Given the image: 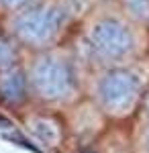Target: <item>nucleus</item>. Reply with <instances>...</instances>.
Segmentation results:
<instances>
[{"mask_svg": "<svg viewBox=\"0 0 149 153\" xmlns=\"http://www.w3.org/2000/svg\"><path fill=\"white\" fill-rule=\"evenodd\" d=\"M31 4H33V0H0V6L6 10H23Z\"/></svg>", "mask_w": 149, "mask_h": 153, "instance_id": "9", "label": "nucleus"}, {"mask_svg": "<svg viewBox=\"0 0 149 153\" xmlns=\"http://www.w3.org/2000/svg\"><path fill=\"white\" fill-rule=\"evenodd\" d=\"M125 6L139 19H149V0H125Z\"/></svg>", "mask_w": 149, "mask_h": 153, "instance_id": "8", "label": "nucleus"}, {"mask_svg": "<svg viewBox=\"0 0 149 153\" xmlns=\"http://www.w3.org/2000/svg\"><path fill=\"white\" fill-rule=\"evenodd\" d=\"M27 127L37 141L45 147H59L63 141V127L55 117L37 114L27 120Z\"/></svg>", "mask_w": 149, "mask_h": 153, "instance_id": "6", "label": "nucleus"}, {"mask_svg": "<svg viewBox=\"0 0 149 153\" xmlns=\"http://www.w3.org/2000/svg\"><path fill=\"white\" fill-rule=\"evenodd\" d=\"M29 90L45 102H68L78 94V76L74 63L63 55H39L27 71Z\"/></svg>", "mask_w": 149, "mask_h": 153, "instance_id": "1", "label": "nucleus"}, {"mask_svg": "<svg viewBox=\"0 0 149 153\" xmlns=\"http://www.w3.org/2000/svg\"><path fill=\"white\" fill-rule=\"evenodd\" d=\"M68 8L61 4L37 2L19 10V14L12 19V35L27 47H49L61 35L63 25L68 23Z\"/></svg>", "mask_w": 149, "mask_h": 153, "instance_id": "2", "label": "nucleus"}, {"mask_svg": "<svg viewBox=\"0 0 149 153\" xmlns=\"http://www.w3.org/2000/svg\"><path fill=\"white\" fill-rule=\"evenodd\" d=\"M16 61H19V47H16V43L10 41L8 37L0 35V71L16 68Z\"/></svg>", "mask_w": 149, "mask_h": 153, "instance_id": "7", "label": "nucleus"}, {"mask_svg": "<svg viewBox=\"0 0 149 153\" xmlns=\"http://www.w3.org/2000/svg\"><path fill=\"white\" fill-rule=\"evenodd\" d=\"M82 45L92 61L115 65L133 55L135 35L125 21L115 16H102L88 27Z\"/></svg>", "mask_w": 149, "mask_h": 153, "instance_id": "3", "label": "nucleus"}, {"mask_svg": "<svg viewBox=\"0 0 149 153\" xmlns=\"http://www.w3.org/2000/svg\"><path fill=\"white\" fill-rule=\"evenodd\" d=\"M143 96V80L133 70L112 68L98 80L96 100L110 117H127Z\"/></svg>", "mask_w": 149, "mask_h": 153, "instance_id": "4", "label": "nucleus"}, {"mask_svg": "<svg viewBox=\"0 0 149 153\" xmlns=\"http://www.w3.org/2000/svg\"><path fill=\"white\" fill-rule=\"evenodd\" d=\"M29 94V80L27 74L19 68L0 71V98L6 104H23Z\"/></svg>", "mask_w": 149, "mask_h": 153, "instance_id": "5", "label": "nucleus"}, {"mask_svg": "<svg viewBox=\"0 0 149 153\" xmlns=\"http://www.w3.org/2000/svg\"><path fill=\"white\" fill-rule=\"evenodd\" d=\"M145 112H147V117H149V92L145 94Z\"/></svg>", "mask_w": 149, "mask_h": 153, "instance_id": "10", "label": "nucleus"}, {"mask_svg": "<svg viewBox=\"0 0 149 153\" xmlns=\"http://www.w3.org/2000/svg\"><path fill=\"white\" fill-rule=\"evenodd\" d=\"M147 149H149V131H147Z\"/></svg>", "mask_w": 149, "mask_h": 153, "instance_id": "11", "label": "nucleus"}]
</instances>
